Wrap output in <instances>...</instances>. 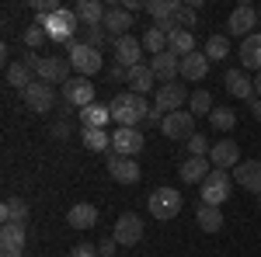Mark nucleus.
Segmentation results:
<instances>
[{
  "label": "nucleus",
  "mask_w": 261,
  "mask_h": 257,
  "mask_svg": "<svg viewBox=\"0 0 261 257\" xmlns=\"http://www.w3.org/2000/svg\"><path fill=\"white\" fill-rule=\"evenodd\" d=\"M108 108H112V119L119 122V129H136V125H140V122H146V115H150L146 98H143V94H133V91L115 94Z\"/></svg>",
  "instance_id": "f257e3e1"
},
{
  "label": "nucleus",
  "mask_w": 261,
  "mask_h": 257,
  "mask_svg": "<svg viewBox=\"0 0 261 257\" xmlns=\"http://www.w3.org/2000/svg\"><path fill=\"white\" fill-rule=\"evenodd\" d=\"M39 24L45 28V35L49 42H56V45H73L77 42V11H70V7H60L56 14H49V18H39Z\"/></svg>",
  "instance_id": "f03ea898"
},
{
  "label": "nucleus",
  "mask_w": 261,
  "mask_h": 257,
  "mask_svg": "<svg viewBox=\"0 0 261 257\" xmlns=\"http://www.w3.org/2000/svg\"><path fill=\"white\" fill-rule=\"evenodd\" d=\"M66 60H70V66L81 73V77H94V73H101V66H105V60H101V49H94V45H87V42H73V45H66Z\"/></svg>",
  "instance_id": "7ed1b4c3"
},
{
  "label": "nucleus",
  "mask_w": 261,
  "mask_h": 257,
  "mask_svg": "<svg viewBox=\"0 0 261 257\" xmlns=\"http://www.w3.org/2000/svg\"><path fill=\"white\" fill-rule=\"evenodd\" d=\"M146 205H150V216L167 222V219H174L181 212V205H185V198H181L178 188H153L150 198H146Z\"/></svg>",
  "instance_id": "20e7f679"
},
{
  "label": "nucleus",
  "mask_w": 261,
  "mask_h": 257,
  "mask_svg": "<svg viewBox=\"0 0 261 257\" xmlns=\"http://www.w3.org/2000/svg\"><path fill=\"white\" fill-rule=\"evenodd\" d=\"M63 104L66 108H87V104H94V83L91 77H70L63 83Z\"/></svg>",
  "instance_id": "39448f33"
},
{
  "label": "nucleus",
  "mask_w": 261,
  "mask_h": 257,
  "mask_svg": "<svg viewBox=\"0 0 261 257\" xmlns=\"http://www.w3.org/2000/svg\"><path fill=\"white\" fill-rule=\"evenodd\" d=\"M230 188H233V178L226 170H213L209 178L202 181V202L205 205H223L230 198Z\"/></svg>",
  "instance_id": "423d86ee"
},
{
  "label": "nucleus",
  "mask_w": 261,
  "mask_h": 257,
  "mask_svg": "<svg viewBox=\"0 0 261 257\" xmlns=\"http://www.w3.org/2000/svg\"><path fill=\"white\" fill-rule=\"evenodd\" d=\"M254 28H258V11L251 4H241V7L230 11V18H226V32L230 35H237L244 42L247 35H254Z\"/></svg>",
  "instance_id": "0eeeda50"
},
{
  "label": "nucleus",
  "mask_w": 261,
  "mask_h": 257,
  "mask_svg": "<svg viewBox=\"0 0 261 257\" xmlns=\"http://www.w3.org/2000/svg\"><path fill=\"white\" fill-rule=\"evenodd\" d=\"M185 101H188V87L185 83H161L157 87V98H153V111L171 115V111H181Z\"/></svg>",
  "instance_id": "6e6552de"
},
{
  "label": "nucleus",
  "mask_w": 261,
  "mask_h": 257,
  "mask_svg": "<svg viewBox=\"0 0 261 257\" xmlns=\"http://www.w3.org/2000/svg\"><path fill=\"white\" fill-rule=\"evenodd\" d=\"M105 32H108V39L115 42V39H125V35H133L129 28H136V21H133V14L122 7V4H112L108 11H105Z\"/></svg>",
  "instance_id": "1a4fd4ad"
},
{
  "label": "nucleus",
  "mask_w": 261,
  "mask_h": 257,
  "mask_svg": "<svg viewBox=\"0 0 261 257\" xmlns=\"http://www.w3.org/2000/svg\"><path fill=\"white\" fill-rule=\"evenodd\" d=\"M24 104H28V111H35V115H45V111H53V104H56V91H53V83H45V80H35L24 94Z\"/></svg>",
  "instance_id": "9d476101"
},
{
  "label": "nucleus",
  "mask_w": 261,
  "mask_h": 257,
  "mask_svg": "<svg viewBox=\"0 0 261 257\" xmlns=\"http://www.w3.org/2000/svg\"><path fill=\"white\" fill-rule=\"evenodd\" d=\"M161 132L167 139H192L195 136V115L192 111H171V115H164Z\"/></svg>",
  "instance_id": "9b49d317"
},
{
  "label": "nucleus",
  "mask_w": 261,
  "mask_h": 257,
  "mask_svg": "<svg viewBox=\"0 0 261 257\" xmlns=\"http://www.w3.org/2000/svg\"><path fill=\"white\" fill-rule=\"evenodd\" d=\"M112 237L119 240V247H136L143 240V219L136 212H122L115 230H112Z\"/></svg>",
  "instance_id": "f8f14e48"
},
{
  "label": "nucleus",
  "mask_w": 261,
  "mask_h": 257,
  "mask_svg": "<svg viewBox=\"0 0 261 257\" xmlns=\"http://www.w3.org/2000/svg\"><path fill=\"white\" fill-rule=\"evenodd\" d=\"M143 142H146V139H143L140 129H115V132H112V153H115V157H133L136 160V153L143 150Z\"/></svg>",
  "instance_id": "ddd939ff"
},
{
  "label": "nucleus",
  "mask_w": 261,
  "mask_h": 257,
  "mask_svg": "<svg viewBox=\"0 0 261 257\" xmlns=\"http://www.w3.org/2000/svg\"><path fill=\"white\" fill-rule=\"evenodd\" d=\"M112 52H115V63H119V66L133 70V66H140V56H143V39H136V35L115 39V42H112Z\"/></svg>",
  "instance_id": "4468645a"
},
{
  "label": "nucleus",
  "mask_w": 261,
  "mask_h": 257,
  "mask_svg": "<svg viewBox=\"0 0 261 257\" xmlns=\"http://www.w3.org/2000/svg\"><path fill=\"white\" fill-rule=\"evenodd\" d=\"M24 226H14V222H4L0 226V254L4 257H24Z\"/></svg>",
  "instance_id": "2eb2a0df"
},
{
  "label": "nucleus",
  "mask_w": 261,
  "mask_h": 257,
  "mask_svg": "<svg viewBox=\"0 0 261 257\" xmlns=\"http://www.w3.org/2000/svg\"><path fill=\"white\" fill-rule=\"evenodd\" d=\"M70 60L66 56H42V63H39V80H45V83H66L70 80Z\"/></svg>",
  "instance_id": "dca6fc26"
},
{
  "label": "nucleus",
  "mask_w": 261,
  "mask_h": 257,
  "mask_svg": "<svg viewBox=\"0 0 261 257\" xmlns=\"http://www.w3.org/2000/svg\"><path fill=\"white\" fill-rule=\"evenodd\" d=\"M209 163H213V170L237 167V163H241V146H237L233 139H220V142H213V150H209Z\"/></svg>",
  "instance_id": "f3484780"
},
{
  "label": "nucleus",
  "mask_w": 261,
  "mask_h": 257,
  "mask_svg": "<svg viewBox=\"0 0 261 257\" xmlns=\"http://www.w3.org/2000/svg\"><path fill=\"white\" fill-rule=\"evenodd\" d=\"M108 174H112V181H119V184H136L140 181V163L133 157H108Z\"/></svg>",
  "instance_id": "a211bd4d"
},
{
  "label": "nucleus",
  "mask_w": 261,
  "mask_h": 257,
  "mask_svg": "<svg viewBox=\"0 0 261 257\" xmlns=\"http://www.w3.org/2000/svg\"><path fill=\"white\" fill-rule=\"evenodd\" d=\"M233 181L247 188L251 195H261V160H244L233 167Z\"/></svg>",
  "instance_id": "6ab92c4d"
},
{
  "label": "nucleus",
  "mask_w": 261,
  "mask_h": 257,
  "mask_svg": "<svg viewBox=\"0 0 261 257\" xmlns=\"http://www.w3.org/2000/svg\"><path fill=\"white\" fill-rule=\"evenodd\" d=\"M150 70H153V77L161 83H174L181 73V60L174 52H161V56H150Z\"/></svg>",
  "instance_id": "aec40b11"
},
{
  "label": "nucleus",
  "mask_w": 261,
  "mask_h": 257,
  "mask_svg": "<svg viewBox=\"0 0 261 257\" xmlns=\"http://www.w3.org/2000/svg\"><path fill=\"white\" fill-rule=\"evenodd\" d=\"M223 83H226V91H230L233 98H241V101H254L258 98V94H254V80L247 77L244 70H226Z\"/></svg>",
  "instance_id": "412c9836"
},
{
  "label": "nucleus",
  "mask_w": 261,
  "mask_h": 257,
  "mask_svg": "<svg viewBox=\"0 0 261 257\" xmlns=\"http://www.w3.org/2000/svg\"><path fill=\"white\" fill-rule=\"evenodd\" d=\"M209 174H213L209 157H188L185 163H181V170H178V178L185 181V184H202Z\"/></svg>",
  "instance_id": "4be33fe9"
},
{
  "label": "nucleus",
  "mask_w": 261,
  "mask_h": 257,
  "mask_svg": "<svg viewBox=\"0 0 261 257\" xmlns=\"http://www.w3.org/2000/svg\"><path fill=\"white\" fill-rule=\"evenodd\" d=\"M205 73H209V56L205 52H192V56H185L181 60V80H188V83H195V80H205Z\"/></svg>",
  "instance_id": "5701e85b"
},
{
  "label": "nucleus",
  "mask_w": 261,
  "mask_h": 257,
  "mask_svg": "<svg viewBox=\"0 0 261 257\" xmlns=\"http://www.w3.org/2000/svg\"><path fill=\"white\" fill-rule=\"evenodd\" d=\"M125 83H129V91H133V94H143V98H146V94L153 91L157 77H153L150 63H140V66H133V70H129V80H125Z\"/></svg>",
  "instance_id": "b1692460"
},
{
  "label": "nucleus",
  "mask_w": 261,
  "mask_h": 257,
  "mask_svg": "<svg viewBox=\"0 0 261 257\" xmlns=\"http://www.w3.org/2000/svg\"><path fill=\"white\" fill-rule=\"evenodd\" d=\"M241 63H244V70L261 73V32H254V35H247L241 42Z\"/></svg>",
  "instance_id": "393cba45"
},
{
  "label": "nucleus",
  "mask_w": 261,
  "mask_h": 257,
  "mask_svg": "<svg viewBox=\"0 0 261 257\" xmlns=\"http://www.w3.org/2000/svg\"><path fill=\"white\" fill-rule=\"evenodd\" d=\"M108 122H112V108L101 104V101L87 104V108L81 111V129H105Z\"/></svg>",
  "instance_id": "a878e982"
},
{
  "label": "nucleus",
  "mask_w": 261,
  "mask_h": 257,
  "mask_svg": "<svg viewBox=\"0 0 261 257\" xmlns=\"http://www.w3.org/2000/svg\"><path fill=\"white\" fill-rule=\"evenodd\" d=\"M66 222H70L73 230H91V226L98 222V209L87 205V202H77V205L66 212Z\"/></svg>",
  "instance_id": "bb28decb"
},
{
  "label": "nucleus",
  "mask_w": 261,
  "mask_h": 257,
  "mask_svg": "<svg viewBox=\"0 0 261 257\" xmlns=\"http://www.w3.org/2000/svg\"><path fill=\"white\" fill-rule=\"evenodd\" d=\"M0 219H4V222H14V226H24V219H28V202L21 195H11L0 205Z\"/></svg>",
  "instance_id": "cd10ccee"
},
{
  "label": "nucleus",
  "mask_w": 261,
  "mask_h": 257,
  "mask_svg": "<svg viewBox=\"0 0 261 257\" xmlns=\"http://www.w3.org/2000/svg\"><path fill=\"white\" fill-rule=\"evenodd\" d=\"M195 219H199V226L205 230V233H220L223 230V212L220 205H205V202H199V209H195Z\"/></svg>",
  "instance_id": "c85d7f7f"
},
{
  "label": "nucleus",
  "mask_w": 261,
  "mask_h": 257,
  "mask_svg": "<svg viewBox=\"0 0 261 257\" xmlns=\"http://www.w3.org/2000/svg\"><path fill=\"white\" fill-rule=\"evenodd\" d=\"M105 11H108V7H105L101 0H81V4H77V21H81L84 28L101 24V21H105Z\"/></svg>",
  "instance_id": "c756f323"
},
{
  "label": "nucleus",
  "mask_w": 261,
  "mask_h": 257,
  "mask_svg": "<svg viewBox=\"0 0 261 257\" xmlns=\"http://www.w3.org/2000/svg\"><path fill=\"white\" fill-rule=\"evenodd\" d=\"M167 52H174L178 60L192 56V52H195V35H192V32H171V35H167Z\"/></svg>",
  "instance_id": "7c9ffc66"
},
{
  "label": "nucleus",
  "mask_w": 261,
  "mask_h": 257,
  "mask_svg": "<svg viewBox=\"0 0 261 257\" xmlns=\"http://www.w3.org/2000/svg\"><path fill=\"white\" fill-rule=\"evenodd\" d=\"M143 49H146L150 56H161V52H167V32H164L161 24H150V28L143 32Z\"/></svg>",
  "instance_id": "2f4dec72"
},
{
  "label": "nucleus",
  "mask_w": 261,
  "mask_h": 257,
  "mask_svg": "<svg viewBox=\"0 0 261 257\" xmlns=\"http://www.w3.org/2000/svg\"><path fill=\"white\" fill-rule=\"evenodd\" d=\"M32 73H35L32 66H24V63H11V66H7V83H11V87H18L21 94H24V91L35 83Z\"/></svg>",
  "instance_id": "473e14b6"
},
{
  "label": "nucleus",
  "mask_w": 261,
  "mask_h": 257,
  "mask_svg": "<svg viewBox=\"0 0 261 257\" xmlns=\"http://www.w3.org/2000/svg\"><path fill=\"white\" fill-rule=\"evenodd\" d=\"M81 139H84V146H87L91 153H105V150H112V136H108V129H81Z\"/></svg>",
  "instance_id": "72a5a7b5"
},
{
  "label": "nucleus",
  "mask_w": 261,
  "mask_h": 257,
  "mask_svg": "<svg viewBox=\"0 0 261 257\" xmlns=\"http://www.w3.org/2000/svg\"><path fill=\"white\" fill-rule=\"evenodd\" d=\"M146 11L153 14V24H167L178 11V0H146Z\"/></svg>",
  "instance_id": "f704fd0d"
},
{
  "label": "nucleus",
  "mask_w": 261,
  "mask_h": 257,
  "mask_svg": "<svg viewBox=\"0 0 261 257\" xmlns=\"http://www.w3.org/2000/svg\"><path fill=\"white\" fill-rule=\"evenodd\" d=\"M209 122H213L216 132H230V129L237 125V111H233V108H213Z\"/></svg>",
  "instance_id": "c9c22d12"
},
{
  "label": "nucleus",
  "mask_w": 261,
  "mask_h": 257,
  "mask_svg": "<svg viewBox=\"0 0 261 257\" xmlns=\"http://www.w3.org/2000/svg\"><path fill=\"white\" fill-rule=\"evenodd\" d=\"M205 56H209V60H226V56H230V39H226V35H209Z\"/></svg>",
  "instance_id": "e433bc0d"
},
{
  "label": "nucleus",
  "mask_w": 261,
  "mask_h": 257,
  "mask_svg": "<svg viewBox=\"0 0 261 257\" xmlns=\"http://www.w3.org/2000/svg\"><path fill=\"white\" fill-rule=\"evenodd\" d=\"M188 111L199 119V115H213V94L209 91H195L192 101H188Z\"/></svg>",
  "instance_id": "4c0bfd02"
},
{
  "label": "nucleus",
  "mask_w": 261,
  "mask_h": 257,
  "mask_svg": "<svg viewBox=\"0 0 261 257\" xmlns=\"http://www.w3.org/2000/svg\"><path fill=\"white\" fill-rule=\"evenodd\" d=\"M45 39H49V35H45V28H42L39 21L24 28V45H28L32 52H35V49H39V45H42V42H45Z\"/></svg>",
  "instance_id": "58836bf2"
},
{
  "label": "nucleus",
  "mask_w": 261,
  "mask_h": 257,
  "mask_svg": "<svg viewBox=\"0 0 261 257\" xmlns=\"http://www.w3.org/2000/svg\"><path fill=\"white\" fill-rule=\"evenodd\" d=\"M87 45H94V49H101L105 42H108V32H105V24H91V28H84V39Z\"/></svg>",
  "instance_id": "ea45409f"
},
{
  "label": "nucleus",
  "mask_w": 261,
  "mask_h": 257,
  "mask_svg": "<svg viewBox=\"0 0 261 257\" xmlns=\"http://www.w3.org/2000/svg\"><path fill=\"white\" fill-rule=\"evenodd\" d=\"M209 150H213V146H209V139L202 136V132H195V136L188 139V153H192V157H209Z\"/></svg>",
  "instance_id": "a19ab883"
},
{
  "label": "nucleus",
  "mask_w": 261,
  "mask_h": 257,
  "mask_svg": "<svg viewBox=\"0 0 261 257\" xmlns=\"http://www.w3.org/2000/svg\"><path fill=\"white\" fill-rule=\"evenodd\" d=\"M115 247H119V240H115V237H101L98 254H101V257H112V254H115Z\"/></svg>",
  "instance_id": "79ce46f5"
},
{
  "label": "nucleus",
  "mask_w": 261,
  "mask_h": 257,
  "mask_svg": "<svg viewBox=\"0 0 261 257\" xmlns=\"http://www.w3.org/2000/svg\"><path fill=\"white\" fill-rule=\"evenodd\" d=\"M70 257H101V254H98V247H91V243H77Z\"/></svg>",
  "instance_id": "37998d69"
},
{
  "label": "nucleus",
  "mask_w": 261,
  "mask_h": 257,
  "mask_svg": "<svg viewBox=\"0 0 261 257\" xmlns=\"http://www.w3.org/2000/svg\"><path fill=\"white\" fill-rule=\"evenodd\" d=\"M122 7H125L129 14H136V11H146V4H140V0H122Z\"/></svg>",
  "instance_id": "c03bdc74"
},
{
  "label": "nucleus",
  "mask_w": 261,
  "mask_h": 257,
  "mask_svg": "<svg viewBox=\"0 0 261 257\" xmlns=\"http://www.w3.org/2000/svg\"><path fill=\"white\" fill-rule=\"evenodd\" d=\"M53 136H56V139H66V136H70V125H66V122H56V129H53Z\"/></svg>",
  "instance_id": "a18cd8bd"
},
{
  "label": "nucleus",
  "mask_w": 261,
  "mask_h": 257,
  "mask_svg": "<svg viewBox=\"0 0 261 257\" xmlns=\"http://www.w3.org/2000/svg\"><path fill=\"white\" fill-rule=\"evenodd\" d=\"M251 115H254V119L261 122V98H254V101H251Z\"/></svg>",
  "instance_id": "49530a36"
},
{
  "label": "nucleus",
  "mask_w": 261,
  "mask_h": 257,
  "mask_svg": "<svg viewBox=\"0 0 261 257\" xmlns=\"http://www.w3.org/2000/svg\"><path fill=\"white\" fill-rule=\"evenodd\" d=\"M254 94L261 98V73H254Z\"/></svg>",
  "instance_id": "de8ad7c7"
},
{
  "label": "nucleus",
  "mask_w": 261,
  "mask_h": 257,
  "mask_svg": "<svg viewBox=\"0 0 261 257\" xmlns=\"http://www.w3.org/2000/svg\"><path fill=\"white\" fill-rule=\"evenodd\" d=\"M258 209H261V195H258Z\"/></svg>",
  "instance_id": "09e8293b"
}]
</instances>
